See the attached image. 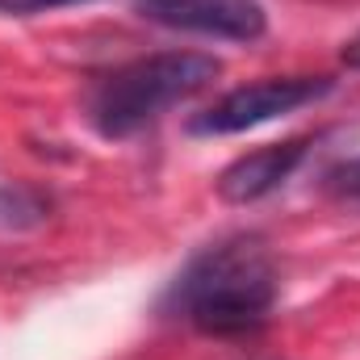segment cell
<instances>
[{
  "label": "cell",
  "mask_w": 360,
  "mask_h": 360,
  "mask_svg": "<svg viewBox=\"0 0 360 360\" xmlns=\"http://www.w3.org/2000/svg\"><path fill=\"white\" fill-rule=\"evenodd\" d=\"M176 310L205 335H248L276 302V269L264 243L226 239L205 248L172 285Z\"/></svg>",
  "instance_id": "obj_1"
},
{
  "label": "cell",
  "mask_w": 360,
  "mask_h": 360,
  "mask_svg": "<svg viewBox=\"0 0 360 360\" xmlns=\"http://www.w3.org/2000/svg\"><path fill=\"white\" fill-rule=\"evenodd\" d=\"M218 72H222V63L214 55H197V51L147 55V59H134V63L105 72L89 89L84 113H89L96 134L126 139V134L143 130L147 122H155L176 101H188L193 92L214 84Z\"/></svg>",
  "instance_id": "obj_2"
},
{
  "label": "cell",
  "mask_w": 360,
  "mask_h": 360,
  "mask_svg": "<svg viewBox=\"0 0 360 360\" xmlns=\"http://www.w3.org/2000/svg\"><path fill=\"white\" fill-rule=\"evenodd\" d=\"M327 92H331L327 76H281V80L243 84V89L226 92L222 101H214L205 113H197L188 130L193 134H239V130L264 126L272 117H285L302 105H314Z\"/></svg>",
  "instance_id": "obj_3"
},
{
  "label": "cell",
  "mask_w": 360,
  "mask_h": 360,
  "mask_svg": "<svg viewBox=\"0 0 360 360\" xmlns=\"http://www.w3.org/2000/svg\"><path fill=\"white\" fill-rule=\"evenodd\" d=\"M134 8L168 30L235 38V42H252L269 25L260 0H134Z\"/></svg>",
  "instance_id": "obj_4"
},
{
  "label": "cell",
  "mask_w": 360,
  "mask_h": 360,
  "mask_svg": "<svg viewBox=\"0 0 360 360\" xmlns=\"http://www.w3.org/2000/svg\"><path fill=\"white\" fill-rule=\"evenodd\" d=\"M306 160V139H289V143H272L260 147L243 160H235L222 176H218V197L231 205H248L269 197L272 188H281L285 180L293 176V168Z\"/></svg>",
  "instance_id": "obj_5"
},
{
  "label": "cell",
  "mask_w": 360,
  "mask_h": 360,
  "mask_svg": "<svg viewBox=\"0 0 360 360\" xmlns=\"http://www.w3.org/2000/svg\"><path fill=\"white\" fill-rule=\"evenodd\" d=\"M331 188L348 201H360V160H348L331 172Z\"/></svg>",
  "instance_id": "obj_6"
},
{
  "label": "cell",
  "mask_w": 360,
  "mask_h": 360,
  "mask_svg": "<svg viewBox=\"0 0 360 360\" xmlns=\"http://www.w3.org/2000/svg\"><path fill=\"white\" fill-rule=\"evenodd\" d=\"M63 4H80V0H0V13L30 17V13H51V8H63Z\"/></svg>",
  "instance_id": "obj_7"
}]
</instances>
